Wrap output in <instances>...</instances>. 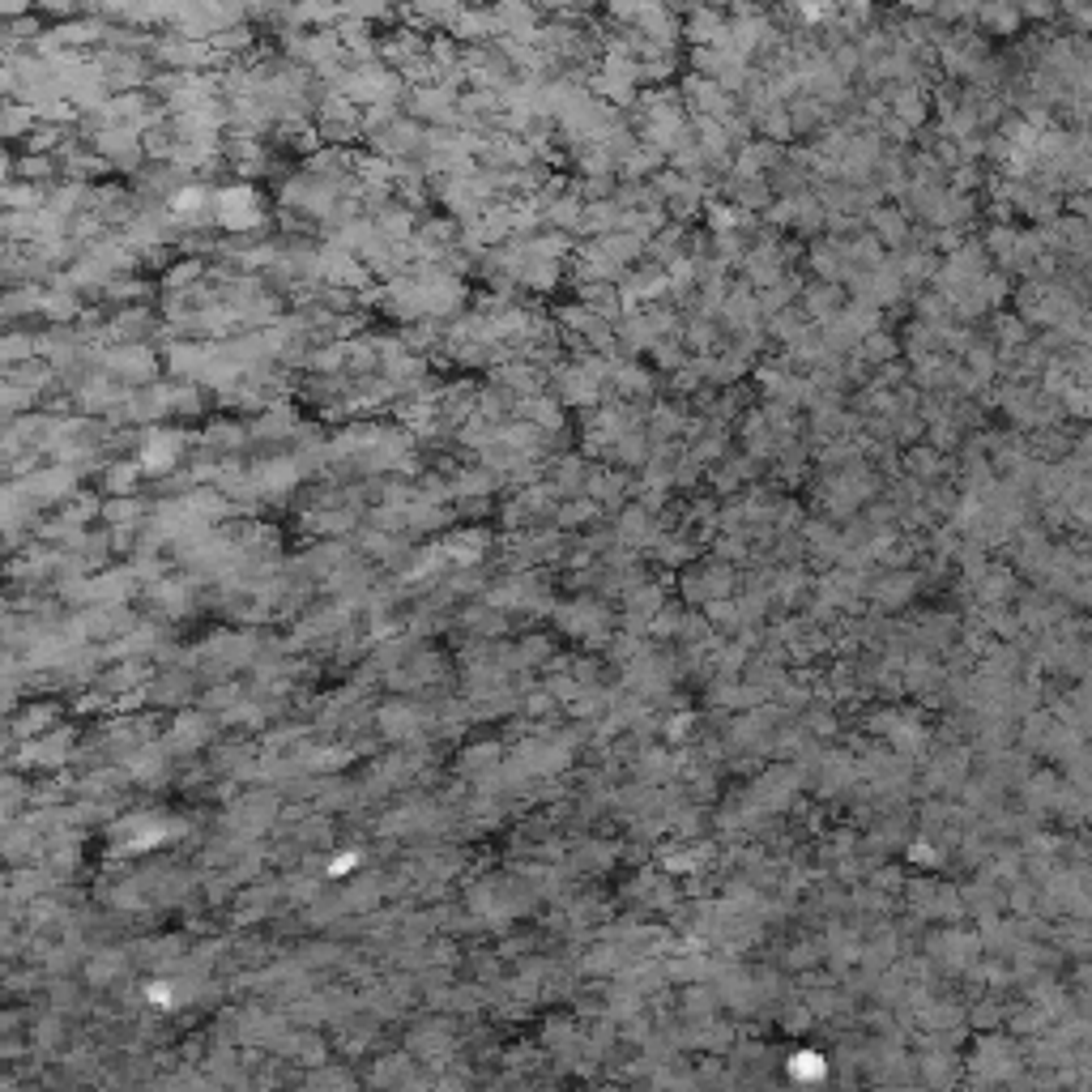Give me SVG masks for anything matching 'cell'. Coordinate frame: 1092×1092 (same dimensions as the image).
Segmentation results:
<instances>
[{"label": "cell", "mask_w": 1092, "mask_h": 1092, "mask_svg": "<svg viewBox=\"0 0 1092 1092\" xmlns=\"http://www.w3.org/2000/svg\"><path fill=\"white\" fill-rule=\"evenodd\" d=\"M807 308H811V316H824V321H832V316H837V308H841V290L837 286H811L807 290Z\"/></svg>", "instance_id": "obj_1"}, {"label": "cell", "mask_w": 1092, "mask_h": 1092, "mask_svg": "<svg viewBox=\"0 0 1092 1092\" xmlns=\"http://www.w3.org/2000/svg\"><path fill=\"white\" fill-rule=\"evenodd\" d=\"M871 222H875L879 240H888V243H900V240H905V214H896V209H875Z\"/></svg>", "instance_id": "obj_2"}, {"label": "cell", "mask_w": 1092, "mask_h": 1092, "mask_svg": "<svg viewBox=\"0 0 1092 1092\" xmlns=\"http://www.w3.org/2000/svg\"><path fill=\"white\" fill-rule=\"evenodd\" d=\"M1059 402H1063V415H1067V418H1075V422H1088V418H1092V393H1088V389H1075V384H1071V389H1067Z\"/></svg>", "instance_id": "obj_3"}, {"label": "cell", "mask_w": 1092, "mask_h": 1092, "mask_svg": "<svg viewBox=\"0 0 1092 1092\" xmlns=\"http://www.w3.org/2000/svg\"><path fill=\"white\" fill-rule=\"evenodd\" d=\"M939 465H943V461H939L931 449H913V453H909V469H913V474H922V478H935Z\"/></svg>", "instance_id": "obj_4"}, {"label": "cell", "mask_w": 1092, "mask_h": 1092, "mask_svg": "<svg viewBox=\"0 0 1092 1092\" xmlns=\"http://www.w3.org/2000/svg\"><path fill=\"white\" fill-rule=\"evenodd\" d=\"M1088 478H1092V474H1088Z\"/></svg>", "instance_id": "obj_5"}]
</instances>
